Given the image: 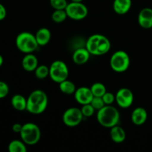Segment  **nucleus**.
Returning a JSON list of instances; mask_svg holds the SVG:
<instances>
[{"instance_id": "1", "label": "nucleus", "mask_w": 152, "mask_h": 152, "mask_svg": "<svg viewBox=\"0 0 152 152\" xmlns=\"http://www.w3.org/2000/svg\"><path fill=\"white\" fill-rule=\"evenodd\" d=\"M48 105V98L43 91L37 89L30 94L27 99L26 110L32 114H40L44 112Z\"/></svg>"}, {"instance_id": "2", "label": "nucleus", "mask_w": 152, "mask_h": 152, "mask_svg": "<svg viewBox=\"0 0 152 152\" xmlns=\"http://www.w3.org/2000/svg\"><path fill=\"white\" fill-rule=\"evenodd\" d=\"M86 48L91 55L101 56L109 51L111 49V42L102 34H94L87 39Z\"/></svg>"}, {"instance_id": "3", "label": "nucleus", "mask_w": 152, "mask_h": 152, "mask_svg": "<svg viewBox=\"0 0 152 152\" xmlns=\"http://www.w3.org/2000/svg\"><path fill=\"white\" fill-rule=\"evenodd\" d=\"M120 114L115 107L106 105L99 109L96 114V120L99 125L105 128H112L118 124Z\"/></svg>"}, {"instance_id": "4", "label": "nucleus", "mask_w": 152, "mask_h": 152, "mask_svg": "<svg viewBox=\"0 0 152 152\" xmlns=\"http://www.w3.org/2000/svg\"><path fill=\"white\" fill-rule=\"evenodd\" d=\"M16 45L22 53H31L35 51L39 47L35 35L30 32H22L16 38Z\"/></svg>"}, {"instance_id": "5", "label": "nucleus", "mask_w": 152, "mask_h": 152, "mask_svg": "<svg viewBox=\"0 0 152 152\" xmlns=\"http://www.w3.org/2000/svg\"><path fill=\"white\" fill-rule=\"evenodd\" d=\"M21 140L26 145H36L41 138V130L37 124L34 123H27L22 125L20 133Z\"/></svg>"}, {"instance_id": "6", "label": "nucleus", "mask_w": 152, "mask_h": 152, "mask_svg": "<svg viewBox=\"0 0 152 152\" xmlns=\"http://www.w3.org/2000/svg\"><path fill=\"white\" fill-rule=\"evenodd\" d=\"M130 57L124 50L114 52L110 59V66L111 69L117 73H123L127 71L130 66Z\"/></svg>"}, {"instance_id": "7", "label": "nucleus", "mask_w": 152, "mask_h": 152, "mask_svg": "<svg viewBox=\"0 0 152 152\" xmlns=\"http://www.w3.org/2000/svg\"><path fill=\"white\" fill-rule=\"evenodd\" d=\"M68 74H69L68 68L63 61H54L49 67V77L54 83L58 84L67 80Z\"/></svg>"}, {"instance_id": "8", "label": "nucleus", "mask_w": 152, "mask_h": 152, "mask_svg": "<svg viewBox=\"0 0 152 152\" xmlns=\"http://www.w3.org/2000/svg\"><path fill=\"white\" fill-rule=\"evenodd\" d=\"M65 10L68 17L73 20H82L88 14V9L83 2L71 1L68 3Z\"/></svg>"}, {"instance_id": "9", "label": "nucleus", "mask_w": 152, "mask_h": 152, "mask_svg": "<svg viewBox=\"0 0 152 152\" xmlns=\"http://www.w3.org/2000/svg\"><path fill=\"white\" fill-rule=\"evenodd\" d=\"M84 116L78 108H68L62 115V122L68 127H76L82 123Z\"/></svg>"}, {"instance_id": "10", "label": "nucleus", "mask_w": 152, "mask_h": 152, "mask_svg": "<svg viewBox=\"0 0 152 152\" xmlns=\"http://www.w3.org/2000/svg\"><path fill=\"white\" fill-rule=\"evenodd\" d=\"M115 101L122 108H128L134 102V94L132 91L127 88H122L115 95Z\"/></svg>"}, {"instance_id": "11", "label": "nucleus", "mask_w": 152, "mask_h": 152, "mask_svg": "<svg viewBox=\"0 0 152 152\" xmlns=\"http://www.w3.org/2000/svg\"><path fill=\"white\" fill-rule=\"evenodd\" d=\"M74 97L79 104L86 105V104L91 103L92 99L94 98V95L91 88L83 86V87L78 88L76 90L74 93Z\"/></svg>"}, {"instance_id": "12", "label": "nucleus", "mask_w": 152, "mask_h": 152, "mask_svg": "<svg viewBox=\"0 0 152 152\" xmlns=\"http://www.w3.org/2000/svg\"><path fill=\"white\" fill-rule=\"evenodd\" d=\"M138 23L144 29L152 28V9L144 7L140 11L137 17Z\"/></svg>"}, {"instance_id": "13", "label": "nucleus", "mask_w": 152, "mask_h": 152, "mask_svg": "<svg viewBox=\"0 0 152 152\" xmlns=\"http://www.w3.org/2000/svg\"><path fill=\"white\" fill-rule=\"evenodd\" d=\"M91 53L88 50L86 49V48H80L77 50H74V53L72 55L73 62L76 65H82L86 64L90 59Z\"/></svg>"}, {"instance_id": "14", "label": "nucleus", "mask_w": 152, "mask_h": 152, "mask_svg": "<svg viewBox=\"0 0 152 152\" xmlns=\"http://www.w3.org/2000/svg\"><path fill=\"white\" fill-rule=\"evenodd\" d=\"M22 66L28 72L34 71L38 67V59L33 53H27L22 59Z\"/></svg>"}, {"instance_id": "15", "label": "nucleus", "mask_w": 152, "mask_h": 152, "mask_svg": "<svg viewBox=\"0 0 152 152\" xmlns=\"http://www.w3.org/2000/svg\"><path fill=\"white\" fill-rule=\"evenodd\" d=\"M148 119V113L142 107L136 108L132 113V121L136 126H142Z\"/></svg>"}, {"instance_id": "16", "label": "nucleus", "mask_w": 152, "mask_h": 152, "mask_svg": "<svg viewBox=\"0 0 152 152\" xmlns=\"http://www.w3.org/2000/svg\"><path fill=\"white\" fill-rule=\"evenodd\" d=\"M132 4V0H114L113 8L117 14L124 15L131 10Z\"/></svg>"}, {"instance_id": "17", "label": "nucleus", "mask_w": 152, "mask_h": 152, "mask_svg": "<svg viewBox=\"0 0 152 152\" xmlns=\"http://www.w3.org/2000/svg\"><path fill=\"white\" fill-rule=\"evenodd\" d=\"M110 137L113 142L116 143H121L125 141L126 138V134L124 129L117 125L111 128L110 130Z\"/></svg>"}, {"instance_id": "18", "label": "nucleus", "mask_w": 152, "mask_h": 152, "mask_svg": "<svg viewBox=\"0 0 152 152\" xmlns=\"http://www.w3.org/2000/svg\"><path fill=\"white\" fill-rule=\"evenodd\" d=\"M35 37L39 46H45L50 42L51 38V33L48 28H42L37 31Z\"/></svg>"}, {"instance_id": "19", "label": "nucleus", "mask_w": 152, "mask_h": 152, "mask_svg": "<svg viewBox=\"0 0 152 152\" xmlns=\"http://www.w3.org/2000/svg\"><path fill=\"white\" fill-rule=\"evenodd\" d=\"M11 105L14 109L19 111H23L27 108V99L21 94H15L12 97Z\"/></svg>"}, {"instance_id": "20", "label": "nucleus", "mask_w": 152, "mask_h": 152, "mask_svg": "<svg viewBox=\"0 0 152 152\" xmlns=\"http://www.w3.org/2000/svg\"><path fill=\"white\" fill-rule=\"evenodd\" d=\"M59 90L61 91V92L65 94L71 95V94H74L76 90V86L74 85V83L73 82L70 81V80H65L64 81H62V83H59Z\"/></svg>"}, {"instance_id": "21", "label": "nucleus", "mask_w": 152, "mask_h": 152, "mask_svg": "<svg viewBox=\"0 0 152 152\" xmlns=\"http://www.w3.org/2000/svg\"><path fill=\"white\" fill-rule=\"evenodd\" d=\"M8 151L10 152H26V144L22 140H13L9 143Z\"/></svg>"}, {"instance_id": "22", "label": "nucleus", "mask_w": 152, "mask_h": 152, "mask_svg": "<svg viewBox=\"0 0 152 152\" xmlns=\"http://www.w3.org/2000/svg\"><path fill=\"white\" fill-rule=\"evenodd\" d=\"M90 88L94 96H100V97H102L105 94V92L107 91L105 86L101 83H95L94 84L92 85Z\"/></svg>"}, {"instance_id": "23", "label": "nucleus", "mask_w": 152, "mask_h": 152, "mask_svg": "<svg viewBox=\"0 0 152 152\" xmlns=\"http://www.w3.org/2000/svg\"><path fill=\"white\" fill-rule=\"evenodd\" d=\"M67 17L68 16L65 10H55L51 15L52 20L56 23H62Z\"/></svg>"}, {"instance_id": "24", "label": "nucleus", "mask_w": 152, "mask_h": 152, "mask_svg": "<svg viewBox=\"0 0 152 152\" xmlns=\"http://www.w3.org/2000/svg\"><path fill=\"white\" fill-rule=\"evenodd\" d=\"M34 72H35V76L37 79L43 80L49 76V68L47 65H41L39 66L38 65Z\"/></svg>"}, {"instance_id": "25", "label": "nucleus", "mask_w": 152, "mask_h": 152, "mask_svg": "<svg viewBox=\"0 0 152 152\" xmlns=\"http://www.w3.org/2000/svg\"><path fill=\"white\" fill-rule=\"evenodd\" d=\"M68 3L67 0H50V4L54 10H65Z\"/></svg>"}, {"instance_id": "26", "label": "nucleus", "mask_w": 152, "mask_h": 152, "mask_svg": "<svg viewBox=\"0 0 152 152\" xmlns=\"http://www.w3.org/2000/svg\"><path fill=\"white\" fill-rule=\"evenodd\" d=\"M81 109L82 113H83V115L84 116V117H92L94 114L95 109L92 105L91 103L89 104H86V105H83Z\"/></svg>"}, {"instance_id": "27", "label": "nucleus", "mask_w": 152, "mask_h": 152, "mask_svg": "<svg viewBox=\"0 0 152 152\" xmlns=\"http://www.w3.org/2000/svg\"><path fill=\"white\" fill-rule=\"evenodd\" d=\"M91 104L92 105V106L94 108L95 110L96 111H99V109H101L102 108H103L105 105H106L104 102L103 99L100 96H94V98L92 99Z\"/></svg>"}, {"instance_id": "28", "label": "nucleus", "mask_w": 152, "mask_h": 152, "mask_svg": "<svg viewBox=\"0 0 152 152\" xmlns=\"http://www.w3.org/2000/svg\"><path fill=\"white\" fill-rule=\"evenodd\" d=\"M9 93V86L6 83L0 81V99L6 97Z\"/></svg>"}, {"instance_id": "29", "label": "nucleus", "mask_w": 152, "mask_h": 152, "mask_svg": "<svg viewBox=\"0 0 152 152\" xmlns=\"http://www.w3.org/2000/svg\"><path fill=\"white\" fill-rule=\"evenodd\" d=\"M105 105H111L115 101V96L111 92H105V94L102 96Z\"/></svg>"}, {"instance_id": "30", "label": "nucleus", "mask_w": 152, "mask_h": 152, "mask_svg": "<svg viewBox=\"0 0 152 152\" xmlns=\"http://www.w3.org/2000/svg\"><path fill=\"white\" fill-rule=\"evenodd\" d=\"M6 16H7V10L5 7L1 3H0V21L4 19Z\"/></svg>"}, {"instance_id": "31", "label": "nucleus", "mask_w": 152, "mask_h": 152, "mask_svg": "<svg viewBox=\"0 0 152 152\" xmlns=\"http://www.w3.org/2000/svg\"><path fill=\"white\" fill-rule=\"evenodd\" d=\"M22 129V125L19 124V123H15L12 126V130L15 133H20Z\"/></svg>"}, {"instance_id": "32", "label": "nucleus", "mask_w": 152, "mask_h": 152, "mask_svg": "<svg viewBox=\"0 0 152 152\" xmlns=\"http://www.w3.org/2000/svg\"><path fill=\"white\" fill-rule=\"evenodd\" d=\"M3 62H4V59H3L2 56L0 54V67L3 65Z\"/></svg>"}, {"instance_id": "33", "label": "nucleus", "mask_w": 152, "mask_h": 152, "mask_svg": "<svg viewBox=\"0 0 152 152\" xmlns=\"http://www.w3.org/2000/svg\"><path fill=\"white\" fill-rule=\"evenodd\" d=\"M83 0H71V1H75V2H83Z\"/></svg>"}]
</instances>
